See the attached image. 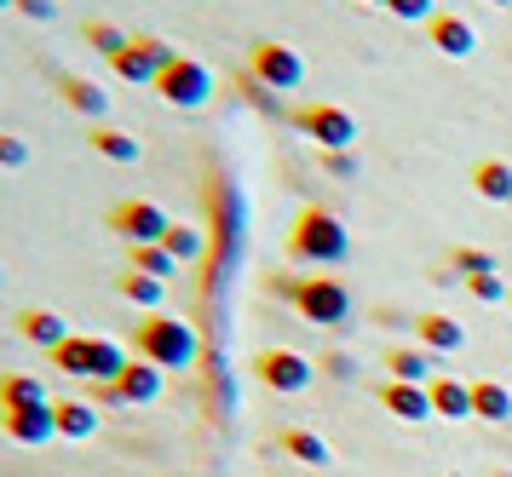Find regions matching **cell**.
Returning a JSON list of instances; mask_svg holds the SVG:
<instances>
[{"label": "cell", "instance_id": "cell-1", "mask_svg": "<svg viewBox=\"0 0 512 477\" xmlns=\"http://www.w3.org/2000/svg\"><path fill=\"white\" fill-rule=\"evenodd\" d=\"M133 351H139L144 363H156L167 374V368H196V357H202V340H196V328H190L185 317H167V311H156V317H144L139 328H133Z\"/></svg>", "mask_w": 512, "mask_h": 477}, {"label": "cell", "instance_id": "cell-2", "mask_svg": "<svg viewBox=\"0 0 512 477\" xmlns=\"http://www.w3.org/2000/svg\"><path fill=\"white\" fill-rule=\"evenodd\" d=\"M288 259H300V265H340V259H351V230L340 225V213L300 207V219L288 230Z\"/></svg>", "mask_w": 512, "mask_h": 477}, {"label": "cell", "instance_id": "cell-3", "mask_svg": "<svg viewBox=\"0 0 512 477\" xmlns=\"http://www.w3.org/2000/svg\"><path fill=\"white\" fill-rule=\"evenodd\" d=\"M52 363L64 368L70 380H87V386H110V380H121V368L133 363V357H127V345L110 340V334H70V340L52 351Z\"/></svg>", "mask_w": 512, "mask_h": 477}, {"label": "cell", "instance_id": "cell-4", "mask_svg": "<svg viewBox=\"0 0 512 477\" xmlns=\"http://www.w3.org/2000/svg\"><path fill=\"white\" fill-rule=\"evenodd\" d=\"M294 311L305 322H317V328H340V322H351V288L334 282V276H300Z\"/></svg>", "mask_w": 512, "mask_h": 477}, {"label": "cell", "instance_id": "cell-5", "mask_svg": "<svg viewBox=\"0 0 512 477\" xmlns=\"http://www.w3.org/2000/svg\"><path fill=\"white\" fill-rule=\"evenodd\" d=\"M248 75L271 92H294L305 87V58L288 41H254L248 46Z\"/></svg>", "mask_w": 512, "mask_h": 477}, {"label": "cell", "instance_id": "cell-6", "mask_svg": "<svg viewBox=\"0 0 512 477\" xmlns=\"http://www.w3.org/2000/svg\"><path fill=\"white\" fill-rule=\"evenodd\" d=\"M254 374L265 391H282V397H300L311 380H317V363L294 351V345H271V351H259L254 357Z\"/></svg>", "mask_w": 512, "mask_h": 477}, {"label": "cell", "instance_id": "cell-7", "mask_svg": "<svg viewBox=\"0 0 512 477\" xmlns=\"http://www.w3.org/2000/svg\"><path fill=\"white\" fill-rule=\"evenodd\" d=\"M288 121H294L323 156L328 150H351V144H357V121H351V110H340V104H300Z\"/></svg>", "mask_w": 512, "mask_h": 477}, {"label": "cell", "instance_id": "cell-8", "mask_svg": "<svg viewBox=\"0 0 512 477\" xmlns=\"http://www.w3.org/2000/svg\"><path fill=\"white\" fill-rule=\"evenodd\" d=\"M156 92H162L173 110H202V104L213 98V69L202 64V58H185V52H179V58L162 69Z\"/></svg>", "mask_w": 512, "mask_h": 477}, {"label": "cell", "instance_id": "cell-9", "mask_svg": "<svg viewBox=\"0 0 512 477\" xmlns=\"http://www.w3.org/2000/svg\"><path fill=\"white\" fill-rule=\"evenodd\" d=\"M110 230L127 236V248H150V242H162L167 230H173V219H167V207L144 202V196H121L110 207Z\"/></svg>", "mask_w": 512, "mask_h": 477}, {"label": "cell", "instance_id": "cell-10", "mask_svg": "<svg viewBox=\"0 0 512 477\" xmlns=\"http://www.w3.org/2000/svg\"><path fill=\"white\" fill-rule=\"evenodd\" d=\"M98 403H127V409H144V403H156L162 397V368L156 363H127L121 368V380H110V386H93Z\"/></svg>", "mask_w": 512, "mask_h": 477}, {"label": "cell", "instance_id": "cell-11", "mask_svg": "<svg viewBox=\"0 0 512 477\" xmlns=\"http://www.w3.org/2000/svg\"><path fill=\"white\" fill-rule=\"evenodd\" d=\"M380 409L397 414V420H409V426L438 420V409H432V391H426V386H409V380H386V386H380Z\"/></svg>", "mask_w": 512, "mask_h": 477}, {"label": "cell", "instance_id": "cell-12", "mask_svg": "<svg viewBox=\"0 0 512 477\" xmlns=\"http://www.w3.org/2000/svg\"><path fill=\"white\" fill-rule=\"evenodd\" d=\"M0 432L12 437V443H29V449H41L58 437V420H52V403L47 409H0Z\"/></svg>", "mask_w": 512, "mask_h": 477}, {"label": "cell", "instance_id": "cell-13", "mask_svg": "<svg viewBox=\"0 0 512 477\" xmlns=\"http://www.w3.org/2000/svg\"><path fill=\"white\" fill-rule=\"evenodd\" d=\"M409 328H415V340L426 345L432 357H449V351H461V345H466V328L455 317H443V311H415Z\"/></svg>", "mask_w": 512, "mask_h": 477}, {"label": "cell", "instance_id": "cell-14", "mask_svg": "<svg viewBox=\"0 0 512 477\" xmlns=\"http://www.w3.org/2000/svg\"><path fill=\"white\" fill-rule=\"evenodd\" d=\"M380 363H386V380H409V386H432L438 374H432V351L426 345H386L380 351Z\"/></svg>", "mask_w": 512, "mask_h": 477}, {"label": "cell", "instance_id": "cell-15", "mask_svg": "<svg viewBox=\"0 0 512 477\" xmlns=\"http://www.w3.org/2000/svg\"><path fill=\"white\" fill-rule=\"evenodd\" d=\"M426 35H432V46H438L443 58H472L478 52V29L461 12H438V18L426 23Z\"/></svg>", "mask_w": 512, "mask_h": 477}, {"label": "cell", "instance_id": "cell-16", "mask_svg": "<svg viewBox=\"0 0 512 477\" xmlns=\"http://www.w3.org/2000/svg\"><path fill=\"white\" fill-rule=\"evenodd\" d=\"M52 87H58V98L70 104V110H81V115H93V121H104V110H110V92L98 87L93 75H52Z\"/></svg>", "mask_w": 512, "mask_h": 477}, {"label": "cell", "instance_id": "cell-17", "mask_svg": "<svg viewBox=\"0 0 512 477\" xmlns=\"http://www.w3.org/2000/svg\"><path fill=\"white\" fill-rule=\"evenodd\" d=\"M18 334H24L29 345H41V351H58V345L70 340V322L58 317V311H47V305H29V311H18Z\"/></svg>", "mask_w": 512, "mask_h": 477}, {"label": "cell", "instance_id": "cell-18", "mask_svg": "<svg viewBox=\"0 0 512 477\" xmlns=\"http://www.w3.org/2000/svg\"><path fill=\"white\" fill-rule=\"evenodd\" d=\"M87 150L104 161H121V167H133V161L144 156V144L133 133H121V127H110V121H93L87 127Z\"/></svg>", "mask_w": 512, "mask_h": 477}, {"label": "cell", "instance_id": "cell-19", "mask_svg": "<svg viewBox=\"0 0 512 477\" xmlns=\"http://www.w3.org/2000/svg\"><path fill=\"white\" fill-rule=\"evenodd\" d=\"M277 449H282V455H294L300 466H334L328 437L311 432V426H282V432H277Z\"/></svg>", "mask_w": 512, "mask_h": 477}, {"label": "cell", "instance_id": "cell-20", "mask_svg": "<svg viewBox=\"0 0 512 477\" xmlns=\"http://www.w3.org/2000/svg\"><path fill=\"white\" fill-rule=\"evenodd\" d=\"M472 420L507 426L512 420V386L507 380H472Z\"/></svg>", "mask_w": 512, "mask_h": 477}, {"label": "cell", "instance_id": "cell-21", "mask_svg": "<svg viewBox=\"0 0 512 477\" xmlns=\"http://www.w3.org/2000/svg\"><path fill=\"white\" fill-rule=\"evenodd\" d=\"M52 420H58V437H70V443H87L98 432V409L81 403V397H58L52 403Z\"/></svg>", "mask_w": 512, "mask_h": 477}, {"label": "cell", "instance_id": "cell-22", "mask_svg": "<svg viewBox=\"0 0 512 477\" xmlns=\"http://www.w3.org/2000/svg\"><path fill=\"white\" fill-rule=\"evenodd\" d=\"M52 397L35 374H0V409H47Z\"/></svg>", "mask_w": 512, "mask_h": 477}, {"label": "cell", "instance_id": "cell-23", "mask_svg": "<svg viewBox=\"0 0 512 477\" xmlns=\"http://www.w3.org/2000/svg\"><path fill=\"white\" fill-rule=\"evenodd\" d=\"M426 391H432V409H438V420H472V386H461V380L438 374Z\"/></svg>", "mask_w": 512, "mask_h": 477}, {"label": "cell", "instance_id": "cell-24", "mask_svg": "<svg viewBox=\"0 0 512 477\" xmlns=\"http://www.w3.org/2000/svg\"><path fill=\"white\" fill-rule=\"evenodd\" d=\"M472 190H478L484 202H512V167L495 161V156L472 161Z\"/></svg>", "mask_w": 512, "mask_h": 477}, {"label": "cell", "instance_id": "cell-25", "mask_svg": "<svg viewBox=\"0 0 512 477\" xmlns=\"http://www.w3.org/2000/svg\"><path fill=\"white\" fill-rule=\"evenodd\" d=\"M116 294L133 299V305H144V311H162L167 282H156V276H144V271H121L116 276Z\"/></svg>", "mask_w": 512, "mask_h": 477}, {"label": "cell", "instance_id": "cell-26", "mask_svg": "<svg viewBox=\"0 0 512 477\" xmlns=\"http://www.w3.org/2000/svg\"><path fill=\"white\" fill-rule=\"evenodd\" d=\"M81 41L93 46L98 58H110V64H116L121 52L133 46V35H127V29H116V23H110V18H93V23H87V29H81Z\"/></svg>", "mask_w": 512, "mask_h": 477}, {"label": "cell", "instance_id": "cell-27", "mask_svg": "<svg viewBox=\"0 0 512 477\" xmlns=\"http://www.w3.org/2000/svg\"><path fill=\"white\" fill-rule=\"evenodd\" d=\"M127 271H144V276H156V282H173L179 259H173L162 242H150V248H127Z\"/></svg>", "mask_w": 512, "mask_h": 477}, {"label": "cell", "instance_id": "cell-28", "mask_svg": "<svg viewBox=\"0 0 512 477\" xmlns=\"http://www.w3.org/2000/svg\"><path fill=\"white\" fill-rule=\"evenodd\" d=\"M162 248L173 253L179 265H196V259L208 253V242H202V230H196V225H173V230L162 236Z\"/></svg>", "mask_w": 512, "mask_h": 477}, {"label": "cell", "instance_id": "cell-29", "mask_svg": "<svg viewBox=\"0 0 512 477\" xmlns=\"http://www.w3.org/2000/svg\"><path fill=\"white\" fill-rule=\"evenodd\" d=\"M110 69H116L121 81H133V87H156V81H162V69L150 64V58H139L133 46H127V52H121V58H116Z\"/></svg>", "mask_w": 512, "mask_h": 477}, {"label": "cell", "instance_id": "cell-30", "mask_svg": "<svg viewBox=\"0 0 512 477\" xmlns=\"http://www.w3.org/2000/svg\"><path fill=\"white\" fill-rule=\"evenodd\" d=\"M449 271L461 276H484V271H501V259H495V253H484V248H455L449 253Z\"/></svg>", "mask_w": 512, "mask_h": 477}, {"label": "cell", "instance_id": "cell-31", "mask_svg": "<svg viewBox=\"0 0 512 477\" xmlns=\"http://www.w3.org/2000/svg\"><path fill=\"white\" fill-rule=\"evenodd\" d=\"M466 294L478 299V305H501V299H512V288L501 271H484V276H466Z\"/></svg>", "mask_w": 512, "mask_h": 477}, {"label": "cell", "instance_id": "cell-32", "mask_svg": "<svg viewBox=\"0 0 512 477\" xmlns=\"http://www.w3.org/2000/svg\"><path fill=\"white\" fill-rule=\"evenodd\" d=\"M236 87H242V98H248L254 110H265V115H294V110H282V104H277V92H265V87L254 81V75H242Z\"/></svg>", "mask_w": 512, "mask_h": 477}, {"label": "cell", "instance_id": "cell-33", "mask_svg": "<svg viewBox=\"0 0 512 477\" xmlns=\"http://www.w3.org/2000/svg\"><path fill=\"white\" fill-rule=\"evenodd\" d=\"M133 52H139V58H150L156 69H167L173 58H179V52H173V46H167L162 35H133Z\"/></svg>", "mask_w": 512, "mask_h": 477}, {"label": "cell", "instance_id": "cell-34", "mask_svg": "<svg viewBox=\"0 0 512 477\" xmlns=\"http://www.w3.org/2000/svg\"><path fill=\"white\" fill-rule=\"evenodd\" d=\"M386 12H397L403 23H432L438 18V0H386Z\"/></svg>", "mask_w": 512, "mask_h": 477}, {"label": "cell", "instance_id": "cell-35", "mask_svg": "<svg viewBox=\"0 0 512 477\" xmlns=\"http://www.w3.org/2000/svg\"><path fill=\"white\" fill-rule=\"evenodd\" d=\"M0 167H29V138L0 133Z\"/></svg>", "mask_w": 512, "mask_h": 477}, {"label": "cell", "instance_id": "cell-36", "mask_svg": "<svg viewBox=\"0 0 512 477\" xmlns=\"http://www.w3.org/2000/svg\"><path fill=\"white\" fill-rule=\"evenodd\" d=\"M323 167L334 173V179H351V173H357V156H351V150H328Z\"/></svg>", "mask_w": 512, "mask_h": 477}, {"label": "cell", "instance_id": "cell-37", "mask_svg": "<svg viewBox=\"0 0 512 477\" xmlns=\"http://www.w3.org/2000/svg\"><path fill=\"white\" fill-rule=\"evenodd\" d=\"M317 374H334V380H351V357H340V351H328V357H317Z\"/></svg>", "mask_w": 512, "mask_h": 477}, {"label": "cell", "instance_id": "cell-38", "mask_svg": "<svg viewBox=\"0 0 512 477\" xmlns=\"http://www.w3.org/2000/svg\"><path fill=\"white\" fill-rule=\"evenodd\" d=\"M18 12H29V18H41V23H47L52 12H58V0H18Z\"/></svg>", "mask_w": 512, "mask_h": 477}, {"label": "cell", "instance_id": "cell-39", "mask_svg": "<svg viewBox=\"0 0 512 477\" xmlns=\"http://www.w3.org/2000/svg\"><path fill=\"white\" fill-rule=\"evenodd\" d=\"M271 294L294 305V294H300V276H271Z\"/></svg>", "mask_w": 512, "mask_h": 477}, {"label": "cell", "instance_id": "cell-40", "mask_svg": "<svg viewBox=\"0 0 512 477\" xmlns=\"http://www.w3.org/2000/svg\"><path fill=\"white\" fill-rule=\"evenodd\" d=\"M489 6H512V0H489Z\"/></svg>", "mask_w": 512, "mask_h": 477}, {"label": "cell", "instance_id": "cell-41", "mask_svg": "<svg viewBox=\"0 0 512 477\" xmlns=\"http://www.w3.org/2000/svg\"><path fill=\"white\" fill-rule=\"evenodd\" d=\"M0 6H18V0H0Z\"/></svg>", "mask_w": 512, "mask_h": 477}, {"label": "cell", "instance_id": "cell-42", "mask_svg": "<svg viewBox=\"0 0 512 477\" xmlns=\"http://www.w3.org/2000/svg\"><path fill=\"white\" fill-rule=\"evenodd\" d=\"M369 6H386V0H369Z\"/></svg>", "mask_w": 512, "mask_h": 477}, {"label": "cell", "instance_id": "cell-43", "mask_svg": "<svg viewBox=\"0 0 512 477\" xmlns=\"http://www.w3.org/2000/svg\"><path fill=\"white\" fill-rule=\"evenodd\" d=\"M495 477H512V472H495Z\"/></svg>", "mask_w": 512, "mask_h": 477}, {"label": "cell", "instance_id": "cell-44", "mask_svg": "<svg viewBox=\"0 0 512 477\" xmlns=\"http://www.w3.org/2000/svg\"><path fill=\"white\" fill-rule=\"evenodd\" d=\"M507 305H512V299H507Z\"/></svg>", "mask_w": 512, "mask_h": 477}]
</instances>
